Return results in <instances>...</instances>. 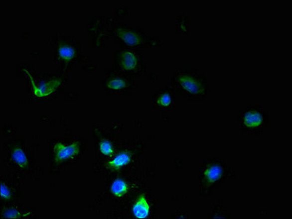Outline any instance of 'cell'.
Instances as JSON below:
<instances>
[{"label":"cell","mask_w":292,"mask_h":219,"mask_svg":"<svg viewBox=\"0 0 292 219\" xmlns=\"http://www.w3.org/2000/svg\"><path fill=\"white\" fill-rule=\"evenodd\" d=\"M237 178V173L229 162L221 158L206 159L199 169V195L212 196L220 188Z\"/></svg>","instance_id":"1"},{"label":"cell","mask_w":292,"mask_h":219,"mask_svg":"<svg viewBox=\"0 0 292 219\" xmlns=\"http://www.w3.org/2000/svg\"><path fill=\"white\" fill-rule=\"evenodd\" d=\"M171 87L188 100L204 101L208 98V78L196 69H176L171 77Z\"/></svg>","instance_id":"2"},{"label":"cell","mask_w":292,"mask_h":219,"mask_svg":"<svg viewBox=\"0 0 292 219\" xmlns=\"http://www.w3.org/2000/svg\"><path fill=\"white\" fill-rule=\"evenodd\" d=\"M237 121L242 132L249 135L259 136L268 129L270 116L262 106H249L237 115Z\"/></svg>","instance_id":"3"},{"label":"cell","mask_w":292,"mask_h":219,"mask_svg":"<svg viewBox=\"0 0 292 219\" xmlns=\"http://www.w3.org/2000/svg\"><path fill=\"white\" fill-rule=\"evenodd\" d=\"M116 34L118 38L126 46H152L157 43V40L148 35L143 29L131 25H123L117 28Z\"/></svg>","instance_id":"4"},{"label":"cell","mask_w":292,"mask_h":219,"mask_svg":"<svg viewBox=\"0 0 292 219\" xmlns=\"http://www.w3.org/2000/svg\"><path fill=\"white\" fill-rule=\"evenodd\" d=\"M119 62L121 68L129 73H137L144 70L142 56L134 50L126 49L122 51Z\"/></svg>","instance_id":"5"},{"label":"cell","mask_w":292,"mask_h":219,"mask_svg":"<svg viewBox=\"0 0 292 219\" xmlns=\"http://www.w3.org/2000/svg\"><path fill=\"white\" fill-rule=\"evenodd\" d=\"M154 105L163 111L174 109L176 105L175 89L172 87H166L157 92L154 98Z\"/></svg>","instance_id":"6"},{"label":"cell","mask_w":292,"mask_h":219,"mask_svg":"<svg viewBox=\"0 0 292 219\" xmlns=\"http://www.w3.org/2000/svg\"><path fill=\"white\" fill-rule=\"evenodd\" d=\"M151 211H152V206L149 199L145 194H140L133 205V215L136 219H148L150 216Z\"/></svg>","instance_id":"7"},{"label":"cell","mask_w":292,"mask_h":219,"mask_svg":"<svg viewBox=\"0 0 292 219\" xmlns=\"http://www.w3.org/2000/svg\"><path fill=\"white\" fill-rule=\"evenodd\" d=\"M55 152V160L57 162H61L66 160L70 158L74 157L80 151L79 142H74L69 145H65L64 144H56L54 147Z\"/></svg>","instance_id":"8"},{"label":"cell","mask_w":292,"mask_h":219,"mask_svg":"<svg viewBox=\"0 0 292 219\" xmlns=\"http://www.w3.org/2000/svg\"><path fill=\"white\" fill-rule=\"evenodd\" d=\"M133 158H134V153H132V151H129V150L122 151L117 155L115 159L109 162L108 166L110 168L119 170V169L129 165L132 162Z\"/></svg>","instance_id":"9"},{"label":"cell","mask_w":292,"mask_h":219,"mask_svg":"<svg viewBox=\"0 0 292 219\" xmlns=\"http://www.w3.org/2000/svg\"><path fill=\"white\" fill-rule=\"evenodd\" d=\"M129 192V184L122 178H117L111 186V192L116 197H125Z\"/></svg>","instance_id":"10"},{"label":"cell","mask_w":292,"mask_h":219,"mask_svg":"<svg viewBox=\"0 0 292 219\" xmlns=\"http://www.w3.org/2000/svg\"><path fill=\"white\" fill-rule=\"evenodd\" d=\"M132 81H130L127 78H122V77H117V78H112V80L108 83V87L112 89V90L122 91L125 89H131L133 87Z\"/></svg>","instance_id":"11"},{"label":"cell","mask_w":292,"mask_h":219,"mask_svg":"<svg viewBox=\"0 0 292 219\" xmlns=\"http://www.w3.org/2000/svg\"><path fill=\"white\" fill-rule=\"evenodd\" d=\"M12 158L14 162L21 167H25L28 164L27 157L21 148L16 147L12 152Z\"/></svg>","instance_id":"12"},{"label":"cell","mask_w":292,"mask_h":219,"mask_svg":"<svg viewBox=\"0 0 292 219\" xmlns=\"http://www.w3.org/2000/svg\"><path fill=\"white\" fill-rule=\"evenodd\" d=\"M209 218L229 219L231 218V216L227 211H224L221 206H216L212 209V212L209 215Z\"/></svg>","instance_id":"13"},{"label":"cell","mask_w":292,"mask_h":219,"mask_svg":"<svg viewBox=\"0 0 292 219\" xmlns=\"http://www.w3.org/2000/svg\"><path fill=\"white\" fill-rule=\"evenodd\" d=\"M59 56L65 60H70L75 56V51L72 47L62 45L59 48Z\"/></svg>","instance_id":"14"},{"label":"cell","mask_w":292,"mask_h":219,"mask_svg":"<svg viewBox=\"0 0 292 219\" xmlns=\"http://www.w3.org/2000/svg\"><path fill=\"white\" fill-rule=\"evenodd\" d=\"M100 150H101V152L106 156H111L114 153L113 145L109 140H103L101 142Z\"/></svg>","instance_id":"15"},{"label":"cell","mask_w":292,"mask_h":219,"mask_svg":"<svg viewBox=\"0 0 292 219\" xmlns=\"http://www.w3.org/2000/svg\"><path fill=\"white\" fill-rule=\"evenodd\" d=\"M19 213L13 208H10L7 209V211H4L3 214V217L4 218L7 219H18L19 218Z\"/></svg>","instance_id":"16"},{"label":"cell","mask_w":292,"mask_h":219,"mask_svg":"<svg viewBox=\"0 0 292 219\" xmlns=\"http://www.w3.org/2000/svg\"><path fill=\"white\" fill-rule=\"evenodd\" d=\"M10 192L8 188L4 184H1V197L2 199H5V200H9L10 198Z\"/></svg>","instance_id":"17"}]
</instances>
